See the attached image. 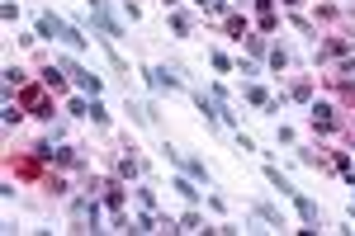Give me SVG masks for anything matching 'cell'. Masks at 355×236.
<instances>
[{"mask_svg": "<svg viewBox=\"0 0 355 236\" xmlns=\"http://www.w3.org/2000/svg\"><path fill=\"white\" fill-rule=\"evenodd\" d=\"M308 118H313V128H318V132H331V128H336L331 105H313V109H308Z\"/></svg>", "mask_w": 355, "mask_h": 236, "instance_id": "cell-8", "label": "cell"}, {"mask_svg": "<svg viewBox=\"0 0 355 236\" xmlns=\"http://www.w3.org/2000/svg\"><path fill=\"white\" fill-rule=\"evenodd\" d=\"M105 208H110V212H123V189H110V194H105Z\"/></svg>", "mask_w": 355, "mask_h": 236, "instance_id": "cell-18", "label": "cell"}, {"mask_svg": "<svg viewBox=\"0 0 355 236\" xmlns=\"http://www.w3.org/2000/svg\"><path fill=\"white\" fill-rule=\"evenodd\" d=\"M171 28H175V33H180V38H185V33H190V15H171Z\"/></svg>", "mask_w": 355, "mask_h": 236, "instance_id": "cell-19", "label": "cell"}, {"mask_svg": "<svg viewBox=\"0 0 355 236\" xmlns=\"http://www.w3.org/2000/svg\"><path fill=\"white\" fill-rule=\"evenodd\" d=\"M137 199H142V208L157 212V189H152V184H137Z\"/></svg>", "mask_w": 355, "mask_h": 236, "instance_id": "cell-14", "label": "cell"}, {"mask_svg": "<svg viewBox=\"0 0 355 236\" xmlns=\"http://www.w3.org/2000/svg\"><path fill=\"white\" fill-rule=\"evenodd\" d=\"M19 118H24V109H15V105H5V128H15V123H19Z\"/></svg>", "mask_w": 355, "mask_h": 236, "instance_id": "cell-22", "label": "cell"}, {"mask_svg": "<svg viewBox=\"0 0 355 236\" xmlns=\"http://www.w3.org/2000/svg\"><path fill=\"white\" fill-rule=\"evenodd\" d=\"M204 15H227V0H194Z\"/></svg>", "mask_w": 355, "mask_h": 236, "instance_id": "cell-17", "label": "cell"}, {"mask_svg": "<svg viewBox=\"0 0 355 236\" xmlns=\"http://www.w3.org/2000/svg\"><path fill=\"white\" fill-rule=\"evenodd\" d=\"M119 175H123V180H133V175H137V156H123V161H119Z\"/></svg>", "mask_w": 355, "mask_h": 236, "instance_id": "cell-20", "label": "cell"}, {"mask_svg": "<svg viewBox=\"0 0 355 236\" xmlns=\"http://www.w3.org/2000/svg\"><path fill=\"white\" fill-rule=\"evenodd\" d=\"M85 5H90V28L119 43V38H123V24H119V19L110 15V0H85Z\"/></svg>", "mask_w": 355, "mask_h": 236, "instance_id": "cell-3", "label": "cell"}, {"mask_svg": "<svg viewBox=\"0 0 355 236\" xmlns=\"http://www.w3.org/2000/svg\"><path fill=\"white\" fill-rule=\"evenodd\" d=\"M294 208H299V217L308 222L303 232H318V227H322V212H318V203H313V199H303L299 189H294Z\"/></svg>", "mask_w": 355, "mask_h": 236, "instance_id": "cell-7", "label": "cell"}, {"mask_svg": "<svg viewBox=\"0 0 355 236\" xmlns=\"http://www.w3.org/2000/svg\"><path fill=\"white\" fill-rule=\"evenodd\" d=\"M142 76L152 90H180V66H147Z\"/></svg>", "mask_w": 355, "mask_h": 236, "instance_id": "cell-5", "label": "cell"}, {"mask_svg": "<svg viewBox=\"0 0 355 236\" xmlns=\"http://www.w3.org/2000/svg\"><path fill=\"white\" fill-rule=\"evenodd\" d=\"M266 180H270L275 189H279V194H284V199H294V184L284 180V175H279V170H275V165H266Z\"/></svg>", "mask_w": 355, "mask_h": 236, "instance_id": "cell-11", "label": "cell"}, {"mask_svg": "<svg viewBox=\"0 0 355 236\" xmlns=\"http://www.w3.org/2000/svg\"><path fill=\"white\" fill-rule=\"evenodd\" d=\"M162 5H166V10H175V5H180V0H162Z\"/></svg>", "mask_w": 355, "mask_h": 236, "instance_id": "cell-24", "label": "cell"}, {"mask_svg": "<svg viewBox=\"0 0 355 236\" xmlns=\"http://www.w3.org/2000/svg\"><path fill=\"white\" fill-rule=\"evenodd\" d=\"M284 5H289V10H299V5H303V0H284Z\"/></svg>", "mask_w": 355, "mask_h": 236, "instance_id": "cell-25", "label": "cell"}, {"mask_svg": "<svg viewBox=\"0 0 355 236\" xmlns=\"http://www.w3.org/2000/svg\"><path fill=\"white\" fill-rule=\"evenodd\" d=\"M351 208H355V199H351Z\"/></svg>", "mask_w": 355, "mask_h": 236, "instance_id": "cell-26", "label": "cell"}, {"mask_svg": "<svg viewBox=\"0 0 355 236\" xmlns=\"http://www.w3.org/2000/svg\"><path fill=\"white\" fill-rule=\"evenodd\" d=\"M57 66L67 71V80H71V85H76L81 95H90V100H100V95H105V80L95 76V71H90L85 62H76L71 53H67V57H57Z\"/></svg>", "mask_w": 355, "mask_h": 236, "instance_id": "cell-2", "label": "cell"}, {"mask_svg": "<svg viewBox=\"0 0 355 236\" xmlns=\"http://www.w3.org/2000/svg\"><path fill=\"white\" fill-rule=\"evenodd\" d=\"M246 53H251V57H266V53H270V43H266V33H261V38H246Z\"/></svg>", "mask_w": 355, "mask_h": 236, "instance_id": "cell-15", "label": "cell"}, {"mask_svg": "<svg viewBox=\"0 0 355 236\" xmlns=\"http://www.w3.org/2000/svg\"><path fill=\"white\" fill-rule=\"evenodd\" d=\"M270 66H275V71H284V66H289V53H284V48H270Z\"/></svg>", "mask_w": 355, "mask_h": 236, "instance_id": "cell-21", "label": "cell"}, {"mask_svg": "<svg viewBox=\"0 0 355 236\" xmlns=\"http://www.w3.org/2000/svg\"><path fill=\"white\" fill-rule=\"evenodd\" d=\"M256 217H261V222H270V227H284V217H279L275 203H256Z\"/></svg>", "mask_w": 355, "mask_h": 236, "instance_id": "cell-12", "label": "cell"}, {"mask_svg": "<svg viewBox=\"0 0 355 236\" xmlns=\"http://www.w3.org/2000/svg\"><path fill=\"white\" fill-rule=\"evenodd\" d=\"M90 118H95V123H100V128H105V123H110V109H105V100H90Z\"/></svg>", "mask_w": 355, "mask_h": 236, "instance_id": "cell-16", "label": "cell"}, {"mask_svg": "<svg viewBox=\"0 0 355 236\" xmlns=\"http://www.w3.org/2000/svg\"><path fill=\"white\" fill-rule=\"evenodd\" d=\"M242 95L251 100V105H261V109H270V105H275V100H270V90H266V85H246Z\"/></svg>", "mask_w": 355, "mask_h": 236, "instance_id": "cell-10", "label": "cell"}, {"mask_svg": "<svg viewBox=\"0 0 355 236\" xmlns=\"http://www.w3.org/2000/svg\"><path fill=\"white\" fill-rule=\"evenodd\" d=\"M71 222H76V232H105L100 227V203L81 194V199H71Z\"/></svg>", "mask_w": 355, "mask_h": 236, "instance_id": "cell-4", "label": "cell"}, {"mask_svg": "<svg viewBox=\"0 0 355 236\" xmlns=\"http://www.w3.org/2000/svg\"><path fill=\"white\" fill-rule=\"evenodd\" d=\"M5 85H24V71L19 66H5Z\"/></svg>", "mask_w": 355, "mask_h": 236, "instance_id": "cell-23", "label": "cell"}, {"mask_svg": "<svg viewBox=\"0 0 355 236\" xmlns=\"http://www.w3.org/2000/svg\"><path fill=\"white\" fill-rule=\"evenodd\" d=\"M171 189H175V194H180L185 203H204V184L194 180V175H185V170H180L175 180H171Z\"/></svg>", "mask_w": 355, "mask_h": 236, "instance_id": "cell-6", "label": "cell"}, {"mask_svg": "<svg viewBox=\"0 0 355 236\" xmlns=\"http://www.w3.org/2000/svg\"><path fill=\"white\" fill-rule=\"evenodd\" d=\"M133 232H157V212L147 208L142 217H133Z\"/></svg>", "mask_w": 355, "mask_h": 236, "instance_id": "cell-13", "label": "cell"}, {"mask_svg": "<svg viewBox=\"0 0 355 236\" xmlns=\"http://www.w3.org/2000/svg\"><path fill=\"white\" fill-rule=\"evenodd\" d=\"M33 33H38V38H53V43H62L67 53H85V48H90V38H85L81 28L67 24V19H62V15H53V10H43V15L33 19Z\"/></svg>", "mask_w": 355, "mask_h": 236, "instance_id": "cell-1", "label": "cell"}, {"mask_svg": "<svg viewBox=\"0 0 355 236\" xmlns=\"http://www.w3.org/2000/svg\"><path fill=\"white\" fill-rule=\"evenodd\" d=\"M180 170H185V175H194V180H199L204 189H209V170H204V161H194V156H180Z\"/></svg>", "mask_w": 355, "mask_h": 236, "instance_id": "cell-9", "label": "cell"}]
</instances>
